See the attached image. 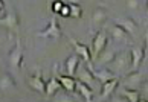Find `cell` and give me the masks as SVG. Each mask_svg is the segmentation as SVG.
Instances as JSON below:
<instances>
[{"instance_id":"cell-1","label":"cell","mask_w":148,"mask_h":102,"mask_svg":"<svg viewBox=\"0 0 148 102\" xmlns=\"http://www.w3.org/2000/svg\"><path fill=\"white\" fill-rule=\"evenodd\" d=\"M107 69L110 72H113L116 76H121V75H127L128 72H131V56L130 52H119L114 55V58L107 64Z\"/></svg>"},{"instance_id":"cell-2","label":"cell","mask_w":148,"mask_h":102,"mask_svg":"<svg viewBox=\"0 0 148 102\" xmlns=\"http://www.w3.org/2000/svg\"><path fill=\"white\" fill-rule=\"evenodd\" d=\"M92 69H93L92 63H89V64L86 63V66H78V69H76V73H75V76L78 78V81L84 82V84L89 85V87H92V88H93V87H95V84H96L98 81H96L95 75H93V72H92Z\"/></svg>"},{"instance_id":"cell-3","label":"cell","mask_w":148,"mask_h":102,"mask_svg":"<svg viewBox=\"0 0 148 102\" xmlns=\"http://www.w3.org/2000/svg\"><path fill=\"white\" fill-rule=\"evenodd\" d=\"M144 82V75H142L138 70H131L127 75H124V79H122V87H127V88H136L138 90L140 87V84Z\"/></svg>"},{"instance_id":"cell-4","label":"cell","mask_w":148,"mask_h":102,"mask_svg":"<svg viewBox=\"0 0 148 102\" xmlns=\"http://www.w3.org/2000/svg\"><path fill=\"white\" fill-rule=\"evenodd\" d=\"M108 44V35L106 31H99L96 32V35L93 37V41H92V56L95 58L99 52H102L104 49L107 47Z\"/></svg>"},{"instance_id":"cell-5","label":"cell","mask_w":148,"mask_h":102,"mask_svg":"<svg viewBox=\"0 0 148 102\" xmlns=\"http://www.w3.org/2000/svg\"><path fill=\"white\" fill-rule=\"evenodd\" d=\"M8 60H9V66L12 69H20L21 67V64H23V47H21L20 40L15 41V46L11 49Z\"/></svg>"},{"instance_id":"cell-6","label":"cell","mask_w":148,"mask_h":102,"mask_svg":"<svg viewBox=\"0 0 148 102\" xmlns=\"http://www.w3.org/2000/svg\"><path fill=\"white\" fill-rule=\"evenodd\" d=\"M61 34H63V31L60 28V24L57 23L55 18H52L45 29L37 32V37H41V38H60Z\"/></svg>"},{"instance_id":"cell-7","label":"cell","mask_w":148,"mask_h":102,"mask_svg":"<svg viewBox=\"0 0 148 102\" xmlns=\"http://www.w3.org/2000/svg\"><path fill=\"white\" fill-rule=\"evenodd\" d=\"M69 41L72 43V46H73V49H75V53L78 55L81 60H83L84 63H92L93 61V56H92V52L89 50V47H87L86 44H83V43H79V41H76L73 38H69Z\"/></svg>"},{"instance_id":"cell-8","label":"cell","mask_w":148,"mask_h":102,"mask_svg":"<svg viewBox=\"0 0 148 102\" xmlns=\"http://www.w3.org/2000/svg\"><path fill=\"white\" fill-rule=\"evenodd\" d=\"M0 26L8 28L11 31L17 29V26H18V15H17V12H15V9L6 11V14H5L3 17H0Z\"/></svg>"},{"instance_id":"cell-9","label":"cell","mask_w":148,"mask_h":102,"mask_svg":"<svg viewBox=\"0 0 148 102\" xmlns=\"http://www.w3.org/2000/svg\"><path fill=\"white\" fill-rule=\"evenodd\" d=\"M119 87V78H113L101 84V99H108Z\"/></svg>"},{"instance_id":"cell-10","label":"cell","mask_w":148,"mask_h":102,"mask_svg":"<svg viewBox=\"0 0 148 102\" xmlns=\"http://www.w3.org/2000/svg\"><path fill=\"white\" fill-rule=\"evenodd\" d=\"M114 55H116V52H114L113 49H108V47H106L102 52H99L95 58H93V60H95V66L107 67V64L113 60Z\"/></svg>"},{"instance_id":"cell-11","label":"cell","mask_w":148,"mask_h":102,"mask_svg":"<svg viewBox=\"0 0 148 102\" xmlns=\"http://www.w3.org/2000/svg\"><path fill=\"white\" fill-rule=\"evenodd\" d=\"M130 56H131V69H133V70H138L140 67L142 61L145 60L144 49H142V47H133V49L130 50Z\"/></svg>"},{"instance_id":"cell-12","label":"cell","mask_w":148,"mask_h":102,"mask_svg":"<svg viewBox=\"0 0 148 102\" xmlns=\"http://www.w3.org/2000/svg\"><path fill=\"white\" fill-rule=\"evenodd\" d=\"M75 92H78L79 96H83V99L87 101V102H90L93 99V88L89 87L87 84L84 82H81L76 79V85H75Z\"/></svg>"},{"instance_id":"cell-13","label":"cell","mask_w":148,"mask_h":102,"mask_svg":"<svg viewBox=\"0 0 148 102\" xmlns=\"http://www.w3.org/2000/svg\"><path fill=\"white\" fill-rule=\"evenodd\" d=\"M29 87L32 90H35V92L38 93H45V88H46V81L41 78V75L40 73H35V75H32V76L29 78Z\"/></svg>"},{"instance_id":"cell-14","label":"cell","mask_w":148,"mask_h":102,"mask_svg":"<svg viewBox=\"0 0 148 102\" xmlns=\"http://www.w3.org/2000/svg\"><path fill=\"white\" fill-rule=\"evenodd\" d=\"M119 95L124 96V99H127L128 102H139V101H142L139 90H136V88H127V87H122V85H121Z\"/></svg>"},{"instance_id":"cell-15","label":"cell","mask_w":148,"mask_h":102,"mask_svg":"<svg viewBox=\"0 0 148 102\" xmlns=\"http://www.w3.org/2000/svg\"><path fill=\"white\" fill-rule=\"evenodd\" d=\"M63 87H61V84H60V81H58V78L57 76H52L49 81H46V88H45V95L46 96H55L60 90H61Z\"/></svg>"},{"instance_id":"cell-16","label":"cell","mask_w":148,"mask_h":102,"mask_svg":"<svg viewBox=\"0 0 148 102\" xmlns=\"http://www.w3.org/2000/svg\"><path fill=\"white\" fill-rule=\"evenodd\" d=\"M107 18H108V14L104 8H96L92 12V24L93 26H102L107 21Z\"/></svg>"},{"instance_id":"cell-17","label":"cell","mask_w":148,"mask_h":102,"mask_svg":"<svg viewBox=\"0 0 148 102\" xmlns=\"http://www.w3.org/2000/svg\"><path fill=\"white\" fill-rule=\"evenodd\" d=\"M58 81L61 84V87L66 90V92L72 93L75 92V85H76V79L73 76H70V75H58Z\"/></svg>"},{"instance_id":"cell-18","label":"cell","mask_w":148,"mask_h":102,"mask_svg":"<svg viewBox=\"0 0 148 102\" xmlns=\"http://www.w3.org/2000/svg\"><path fill=\"white\" fill-rule=\"evenodd\" d=\"M116 23L122 26L124 31L127 32L128 35H134L136 32H138V24H136V21L133 18H128V17L119 18V20H116Z\"/></svg>"},{"instance_id":"cell-19","label":"cell","mask_w":148,"mask_h":102,"mask_svg":"<svg viewBox=\"0 0 148 102\" xmlns=\"http://www.w3.org/2000/svg\"><path fill=\"white\" fill-rule=\"evenodd\" d=\"M78 66H79V56L76 55V53L75 55H70L67 60H66V63H64L66 72H67V75H70V76H75Z\"/></svg>"},{"instance_id":"cell-20","label":"cell","mask_w":148,"mask_h":102,"mask_svg":"<svg viewBox=\"0 0 148 102\" xmlns=\"http://www.w3.org/2000/svg\"><path fill=\"white\" fill-rule=\"evenodd\" d=\"M92 72L93 75H95V78H96V81L98 82H106L108 81V79H113V78H116V75H114L113 72H110L108 69H99V70H95V69H92ZM119 78V76H118Z\"/></svg>"},{"instance_id":"cell-21","label":"cell","mask_w":148,"mask_h":102,"mask_svg":"<svg viewBox=\"0 0 148 102\" xmlns=\"http://www.w3.org/2000/svg\"><path fill=\"white\" fill-rule=\"evenodd\" d=\"M15 79L11 76L9 73H2L0 75V90L2 92H8V90L14 88L15 87Z\"/></svg>"},{"instance_id":"cell-22","label":"cell","mask_w":148,"mask_h":102,"mask_svg":"<svg viewBox=\"0 0 148 102\" xmlns=\"http://www.w3.org/2000/svg\"><path fill=\"white\" fill-rule=\"evenodd\" d=\"M108 34H110L114 40H125V37L128 34L124 31V28L118 23H113L112 26H108Z\"/></svg>"},{"instance_id":"cell-23","label":"cell","mask_w":148,"mask_h":102,"mask_svg":"<svg viewBox=\"0 0 148 102\" xmlns=\"http://www.w3.org/2000/svg\"><path fill=\"white\" fill-rule=\"evenodd\" d=\"M70 17L72 18H81L83 17V8L79 3H70Z\"/></svg>"},{"instance_id":"cell-24","label":"cell","mask_w":148,"mask_h":102,"mask_svg":"<svg viewBox=\"0 0 148 102\" xmlns=\"http://www.w3.org/2000/svg\"><path fill=\"white\" fill-rule=\"evenodd\" d=\"M125 8L133 12H138L140 9V0H125Z\"/></svg>"},{"instance_id":"cell-25","label":"cell","mask_w":148,"mask_h":102,"mask_svg":"<svg viewBox=\"0 0 148 102\" xmlns=\"http://www.w3.org/2000/svg\"><path fill=\"white\" fill-rule=\"evenodd\" d=\"M139 93H140V99L142 101H148V81H144L140 84Z\"/></svg>"},{"instance_id":"cell-26","label":"cell","mask_w":148,"mask_h":102,"mask_svg":"<svg viewBox=\"0 0 148 102\" xmlns=\"http://www.w3.org/2000/svg\"><path fill=\"white\" fill-rule=\"evenodd\" d=\"M58 15H61L63 18H69L70 17V6H69V3H64L63 5V8L58 12Z\"/></svg>"},{"instance_id":"cell-27","label":"cell","mask_w":148,"mask_h":102,"mask_svg":"<svg viewBox=\"0 0 148 102\" xmlns=\"http://www.w3.org/2000/svg\"><path fill=\"white\" fill-rule=\"evenodd\" d=\"M63 5H64V2H63V0H55V2L52 3V6H51V9H52V12H53V14H58L60 11H61V8H63Z\"/></svg>"},{"instance_id":"cell-28","label":"cell","mask_w":148,"mask_h":102,"mask_svg":"<svg viewBox=\"0 0 148 102\" xmlns=\"http://www.w3.org/2000/svg\"><path fill=\"white\" fill-rule=\"evenodd\" d=\"M53 101H63V102H70L73 98H69V93H60L58 96H53Z\"/></svg>"},{"instance_id":"cell-29","label":"cell","mask_w":148,"mask_h":102,"mask_svg":"<svg viewBox=\"0 0 148 102\" xmlns=\"http://www.w3.org/2000/svg\"><path fill=\"white\" fill-rule=\"evenodd\" d=\"M144 55H145V58H148V32H147V35H145V46H144Z\"/></svg>"},{"instance_id":"cell-30","label":"cell","mask_w":148,"mask_h":102,"mask_svg":"<svg viewBox=\"0 0 148 102\" xmlns=\"http://www.w3.org/2000/svg\"><path fill=\"white\" fill-rule=\"evenodd\" d=\"M5 9V0H0V12Z\"/></svg>"},{"instance_id":"cell-31","label":"cell","mask_w":148,"mask_h":102,"mask_svg":"<svg viewBox=\"0 0 148 102\" xmlns=\"http://www.w3.org/2000/svg\"><path fill=\"white\" fill-rule=\"evenodd\" d=\"M67 3H81V0H67Z\"/></svg>"},{"instance_id":"cell-32","label":"cell","mask_w":148,"mask_h":102,"mask_svg":"<svg viewBox=\"0 0 148 102\" xmlns=\"http://www.w3.org/2000/svg\"><path fill=\"white\" fill-rule=\"evenodd\" d=\"M147 14H148V0H147Z\"/></svg>"},{"instance_id":"cell-33","label":"cell","mask_w":148,"mask_h":102,"mask_svg":"<svg viewBox=\"0 0 148 102\" xmlns=\"http://www.w3.org/2000/svg\"><path fill=\"white\" fill-rule=\"evenodd\" d=\"M102 2H107V0H102Z\"/></svg>"}]
</instances>
